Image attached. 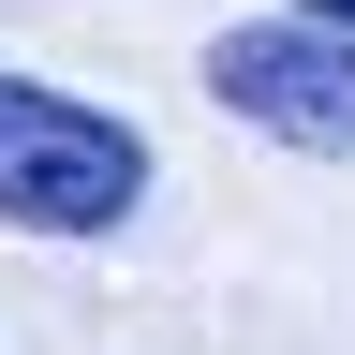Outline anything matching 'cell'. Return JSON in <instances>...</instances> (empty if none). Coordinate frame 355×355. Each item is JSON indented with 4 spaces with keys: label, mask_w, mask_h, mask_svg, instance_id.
<instances>
[{
    "label": "cell",
    "mask_w": 355,
    "mask_h": 355,
    "mask_svg": "<svg viewBox=\"0 0 355 355\" xmlns=\"http://www.w3.org/2000/svg\"><path fill=\"white\" fill-rule=\"evenodd\" d=\"M133 193H148L133 119L74 104L44 74H0V222L15 237H104V222H133Z\"/></svg>",
    "instance_id": "cell-1"
},
{
    "label": "cell",
    "mask_w": 355,
    "mask_h": 355,
    "mask_svg": "<svg viewBox=\"0 0 355 355\" xmlns=\"http://www.w3.org/2000/svg\"><path fill=\"white\" fill-rule=\"evenodd\" d=\"M207 104L282 133V148H355V30L282 0V15H237L207 44Z\"/></svg>",
    "instance_id": "cell-2"
},
{
    "label": "cell",
    "mask_w": 355,
    "mask_h": 355,
    "mask_svg": "<svg viewBox=\"0 0 355 355\" xmlns=\"http://www.w3.org/2000/svg\"><path fill=\"white\" fill-rule=\"evenodd\" d=\"M311 15H340V30H355V0H311Z\"/></svg>",
    "instance_id": "cell-3"
}]
</instances>
